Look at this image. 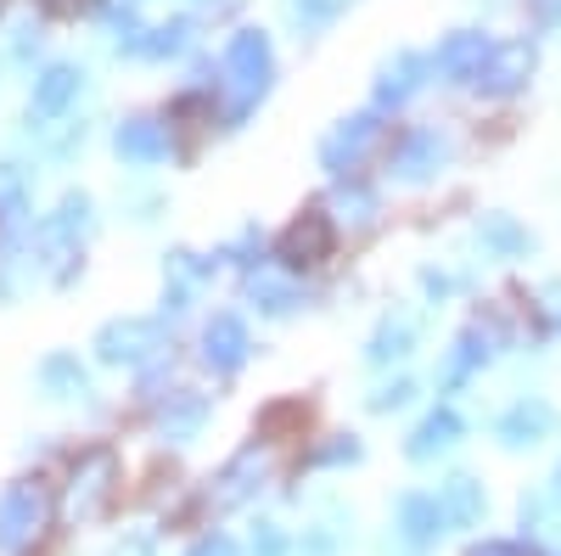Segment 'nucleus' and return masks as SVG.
<instances>
[{
	"mask_svg": "<svg viewBox=\"0 0 561 556\" xmlns=\"http://www.w3.org/2000/svg\"><path fill=\"white\" fill-rule=\"evenodd\" d=\"M455 439H460V416H455V410H433L427 422H421V428L410 433V444H404V450H410V461H427V455L449 450Z\"/></svg>",
	"mask_w": 561,
	"mask_h": 556,
	"instance_id": "obj_18",
	"label": "nucleus"
},
{
	"mask_svg": "<svg viewBox=\"0 0 561 556\" xmlns=\"http://www.w3.org/2000/svg\"><path fill=\"white\" fill-rule=\"evenodd\" d=\"M550 428H556V410H550L545 399H517V405H511L500 422H494V433H500L505 450H528V444L550 439Z\"/></svg>",
	"mask_w": 561,
	"mask_h": 556,
	"instance_id": "obj_8",
	"label": "nucleus"
},
{
	"mask_svg": "<svg viewBox=\"0 0 561 556\" xmlns=\"http://www.w3.org/2000/svg\"><path fill=\"white\" fill-rule=\"evenodd\" d=\"M478 237H483V248H494V253H523V248H528V230L511 219V214H483Z\"/></svg>",
	"mask_w": 561,
	"mask_h": 556,
	"instance_id": "obj_23",
	"label": "nucleus"
},
{
	"mask_svg": "<svg viewBox=\"0 0 561 556\" xmlns=\"http://www.w3.org/2000/svg\"><path fill=\"white\" fill-rule=\"evenodd\" d=\"M253 304L264 309V315H287L293 304H298V287H287V282H270V275H253Z\"/></svg>",
	"mask_w": 561,
	"mask_h": 556,
	"instance_id": "obj_24",
	"label": "nucleus"
},
{
	"mask_svg": "<svg viewBox=\"0 0 561 556\" xmlns=\"http://www.w3.org/2000/svg\"><path fill=\"white\" fill-rule=\"evenodd\" d=\"M528 73H534V45L511 39V45H494V57L478 73V90H483V97H511V90L528 84Z\"/></svg>",
	"mask_w": 561,
	"mask_h": 556,
	"instance_id": "obj_6",
	"label": "nucleus"
},
{
	"mask_svg": "<svg viewBox=\"0 0 561 556\" xmlns=\"http://www.w3.org/2000/svg\"><path fill=\"white\" fill-rule=\"evenodd\" d=\"M113 478H118L113 450H90V455L79 461V473H73V512H79V518H96L102 506L113 500Z\"/></svg>",
	"mask_w": 561,
	"mask_h": 556,
	"instance_id": "obj_7",
	"label": "nucleus"
},
{
	"mask_svg": "<svg viewBox=\"0 0 561 556\" xmlns=\"http://www.w3.org/2000/svg\"><path fill=\"white\" fill-rule=\"evenodd\" d=\"M438 523H449V518H444V506L433 495H404L399 500V529H404L410 545H427L438 534Z\"/></svg>",
	"mask_w": 561,
	"mask_h": 556,
	"instance_id": "obj_17",
	"label": "nucleus"
},
{
	"mask_svg": "<svg viewBox=\"0 0 561 556\" xmlns=\"http://www.w3.org/2000/svg\"><path fill=\"white\" fill-rule=\"evenodd\" d=\"M259 478H264V455H259V450H242V455L219 473V484H225V489H219V506H237L242 495H253Z\"/></svg>",
	"mask_w": 561,
	"mask_h": 556,
	"instance_id": "obj_19",
	"label": "nucleus"
},
{
	"mask_svg": "<svg viewBox=\"0 0 561 556\" xmlns=\"http://www.w3.org/2000/svg\"><path fill=\"white\" fill-rule=\"evenodd\" d=\"M39 383L51 388V399H73V394H84V365L73 354H51L39 365Z\"/></svg>",
	"mask_w": 561,
	"mask_h": 556,
	"instance_id": "obj_21",
	"label": "nucleus"
},
{
	"mask_svg": "<svg viewBox=\"0 0 561 556\" xmlns=\"http://www.w3.org/2000/svg\"><path fill=\"white\" fill-rule=\"evenodd\" d=\"M90 349H96V360H107V365H147L163 349V327L147 320V315H124V320H107Z\"/></svg>",
	"mask_w": 561,
	"mask_h": 556,
	"instance_id": "obj_3",
	"label": "nucleus"
},
{
	"mask_svg": "<svg viewBox=\"0 0 561 556\" xmlns=\"http://www.w3.org/2000/svg\"><path fill=\"white\" fill-rule=\"evenodd\" d=\"M113 147H118V158H129V163H158V158L169 152V135H163L158 118H124L118 135H113Z\"/></svg>",
	"mask_w": 561,
	"mask_h": 556,
	"instance_id": "obj_11",
	"label": "nucleus"
},
{
	"mask_svg": "<svg viewBox=\"0 0 561 556\" xmlns=\"http://www.w3.org/2000/svg\"><path fill=\"white\" fill-rule=\"evenodd\" d=\"M73 97H79V68H68V63H51L34 79V113L39 118H57Z\"/></svg>",
	"mask_w": 561,
	"mask_h": 556,
	"instance_id": "obj_15",
	"label": "nucleus"
},
{
	"mask_svg": "<svg viewBox=\"0 0 561 556\" xmlns=\"http://www.w3.org/2000/svg\"><path fill=\"white\" fill-rule=\"evenodd\" d=\"M280 551H287L280 529H259V534H253V556H280Z\"/></svg>",
	"mask_w": 561,
	"mask_h": 556,
	"instance_id": "obj_31",
	"label": "nucleus"
},
{
	"mask_svg": "<svg viewBox=\"0 0 561 556\" xmlns=\"http://www.w3.org/2000/svg\"><path fill=\"white\" fill-rule=\"evenodd\" d=\"M39 7H45V12H51V18H73V12L84 7V0H39Z\"/></svg>",
	"mask_w": 561,
	"mask_h": 556,
	"instance_id": "obj_34",
	"label": "nucleus"
},
{
	"mask_svg": "<svg viewBox=\"0 0 561 556\" xmlns=\"http://www.w3.org/2000/svg\"><path fill=\"white\" fill-rule=\"evenodd\" d=\"M192 556H237V545H230V540H219V534H214V540H203V545H197Z\"/></svg>",
	"mask_w": 561,
	"mask_h": 556,
	"instance_id": "obj_33",
	"label": "nucleus"
},
{
	"mask_svg": "<svg viewBox=\"0 0 561 556\" xmlns=\"http://www.w3.org/2000/svg\"><path fill=\"white\" fill-rule=\"evenodd\" d=\"M545 23H561V0H545Z\"/></svg>",
	"mask_w": 561,
	"mask_h": 556,
	"instance_id": "obj_36",
	"label": "nucleus"
},
{
	"mask_svg": "<svg viewBox=\"0 0 561 556\" xmlns=\"http://www.w3.org/2000/svg\"><path fill=\"white\" fill-rule=\"evenodd\" d=\"M225 68L230 79H237V102H230V124H242L248 107L264 97V84H270V39L259 29H242L237 39L225 45Z\"/></svg>",
	"mask_w": 561,
	"mask_h": 556,
	"instance_id": "obj_1",
	"label": "nucleus"
},
{
	"mask_svg": "<svg viewBox=\"0 0 561 556\" xmlns=\"http://www.w3.org/2000/svg\"><path fill=\"white\" fill-rule=\"evenodd\" d=\"M410 394H415V383H404V377H399V383H388V388L370 394V410H399Z\"/></svg>",
	"mask_w": 561,
	"mask_h": 556,
	"instance_id": "obj_30",
	"label": "nucleus"
},
{
	"mask_svg": "<svg viewBox=\"0 0 561 556\" xmlns=\"http://www.w3.org/2000/svg\"><path fill=\"white\" fill-rule=\"evenodd\" d=\"M337 461H359V444L354 439H332V444L309 450V467H337Z\"/></svg>",
	"mask_w": 561,
	"mask_h": 556,
	"instance_id": "obj_27",
	"label": "nucleus"
},
{
	"mask_svg": "<svg viewBox=\"0 0 561 556\" xmlns=\"http://www.w3.org/2000/svg\"><path fill=\"white\" fill-rule=\"evenodd\" d=\"M325 253H332V219H325L320 208H304L275 242V259L287 270H314Z\"/></svg>",
	"mask_w": 561,
	"mask_h": 556,
	"instance_id": "obj_4",
	"label": "nucleus"
},
{
	"mask_svg": "<svg viewBox=\"0 0 561 556\" xmlns=\"http://www.w3.org/2000/svg\"><path fill=\"white\" fill-rule=\"evenodd\" d=\"M185 34H192V23H169V29H135L124 45L135 57H169V52H180L185 45Z\"/></svg>",
	"mask_w": 561,
	"mask_h": 556,
	"instance_id": "obj_22",
	"label": "nucleus"
},
{
	"mask_svg": "<svg viewBox=\"0 0 561 556\" xmlns=\"http://www.w3.org/2000/svg\"><path fill=\"white\" fill-rule=\"evenodd\" d=\"M438 506H444V518H449L455 529H472V523H483V484L466 478V473H455V478L444 484Z\"/></svg>",
	"mask_w": 561,
	"mask_h": 556,
	"instance_id": "obj_16",
	"label": "nucleus"
},
{
	"mask_svg": "<svg viewBox=\"0 0 561 556\" xmlns=\"http://www.w3.org/2000/svg\"><path fill=\"white\" fill-rule=\"evenodd\" d=\"M348 7V0H293V18H304V23H325V18H337Z\"/></svg>",
	"mask_w": 561,
	"mask_h": 556,
	"instance_id": "obj_28",
	"label": "nucleus"
},
{
	"mask_svg": "<svg viewBox=\"0 0 561 556\" xmlns=\"http://www.w3.org/2000/svg\"><path fill=\"white\" fill-rule=\"evenodd\" d=\"M203 422H208V399L192 394V388L169 394V405L158 410V433H163V439H197Z\"/></svg>",
	"mask_w": 561,
	"mask_h": 556,
	"instance_id": "obj_13",
	"label": "nucleus"
},
{
	"mask_svg": "<svg viewBox=\"0 0 561 556\" xmlns=\"http://www.w3.org/2000/svg\"><path fill=\"white\" fill-rule=\"evenodd\" d=\"M489 57H494V45H489L483 34H449V39L438 45V73H444V79H472V84H478V73H483Z\"/></svg>",
	"mask_w": 561,
	"mask_h": 556,
	"instance_id": "obj_10",
	"label": "nucleus"
},
{
	"mask_svg": "<svg viewBox=\"0 0 561 556\" xmlns=\"http://www.w3.org/2000/svg\"><path fill=\"white\" fill-rule=\"evenodd\" d=\"M377 135H382L377 113H354V118H343V124H337V129L320 141V163L343 174V169H354L370 147H377Z\"/></svg>",
	"mask_w": 561,
	"mask_h": 556,
	"instance_id": "obj_5",
	"label": "nucleus"
},
{
	"mask_svg": "<svg viewBox=\"0 0 561 556\" xmlns=\"http://www.w3.org/2000/svg\"><path fill=\"white\" fill-rule=\"evenodd\" d=\"M293 422H309V410H304V399H287V405H270V410L259 416V433H264V439H275L280 428H293Z\"/></svg>",
	"mask_w": 561,
	"mask_h": 556,
	"instance_id": "obj_25",
	"label": "nucleus"
},
{
	"mask_svg": "<svg viewBox=\"0 0 561 556\" xmlns=\"http://www.w3.org/2000/svg\"><path fill=\"white\" fill-rule=\"evenodd\" d=\"M45 518H51V489L45 484H12L0 495V551H23L28 540H39Z\"/></svg>",
	"mask_w": 561,
	"mask_h": 556,
	"instance_id": "obj_2",
	"label": "nucleus"
},
{
	"mask_svg": "<svg viewBox=\"0 0 561 556\" xmlns=\"http://www.w3.org/2000/svg\"><path fill=\"white\" fill-rule=\"evenodd\" d=\"M337 208H343V219H354V225H370V219H377V197H370L365 185H343V192H337Z\"/></svg>",
	"mask_w": 561,
	"mask_h": 556,
	"instance_id": "obj_26",
	"label": "nucleus"
},
{
	"mask_svg": "<svg viewBox=\"0 0 561 556\" xmlns=\"http://www.w3.org/2000/svg\"><path fill=\"white\" fill-rule=\"evenodd\" d=\"M0 208H7V214L23 208V174L12 163H0Z\"/></svg>",
	"mask_w": 561,
	"mask_h": 556,
	"instance_id": "obj_29",
	"label": "nucleus"
},
{
	"mask_svg": "<svg viewBox=\"0 0 561 556\" xmlns=\"http://www.w3.org/2000/svg\"><path fill=\"white\" fill-rule=\"evenodd\" d=\"M248 327L237 315H214L208 320V332H203V360L214 365V371H237L242 360H248Z\"/></svg>",
	"mask_w": 561,
	"mask_h": 556,
	"instance_id": "obj_9",
	"label": "nucleus"
},
{
	"mask_svg": "<svg viewBox=\"0 0 561 556\" xmlns=\"http://www.w3.org/2000/svg\"><path fill=\"white\" fill-rule=\"evenodd\" d=\"M410 343H415V327H410V320H382L377 338H370V349H365V360H370V365L404 360V354H410Z\"/></svg>",
	"mask_w": 561,
	"mask_h": 556,
	"instance_id": "obj_20",
	"label": "nucleus"
},
{
	"mask_svg": "<svg viewBox=\"0 0 561 556\" xmlns=\"http://www.w3.org/2000/svg\"><path fill=\"white\" fill-rule=\"evenodd\" d=\"M438 163H444V141H438L433 129H410L404 141H399V152H393V169L404 180H427Z\"/></svg>",
	"mask_w": 561,
	"mask_h": 556,
	"instance_id": "obj_14",
	"label": "nucleus"
},
{
	"mask_svg": "<svg viewBox=\"0 0 561 556\" xmlns=\"http://www.w3.org/2000/svg\"><path fill=\"white\" fill-rule=\"evenodd\" d=\"M113 556H152V545L147 540H124V551H113Z\"/></svg>",
	"mask_w": 561,
	"mask_h": 556,
	"instance_id": "obj_35",
	"label": "nucleus"
},
{
	"mask_svg": "<svg viewBox=\"0 0 561 556\" xmlns=\"http://www.w3.org/2000/svg\"><path fill=\"white\" fill-rule=\"evenodd\" d=\"M472 556H534L528 545H511V540H489V545H478Z\"/></svg>",
	"mask_w": 561,
	"mask_h": 556,
	"instance_id": "obj_32",
	"label": "nucleus"
},
{
	"mask_svg": "<svg viewBox=\"0 0 561 556\" xmlns=\"http://www.w3.org/2000/svg\"><path fill=\"white\" fill-rule=\"evenodd\" d=\"M421 73H427V63H421L415 52L388 57L382 73H377V107H399V102H410V97H415V84H421Z\"/></svg>",
	"mask_w": 561,
	"mask_h": 556,
	"instance_id": "obj_12",
	"label": "nucleus"
}]
</instances>
